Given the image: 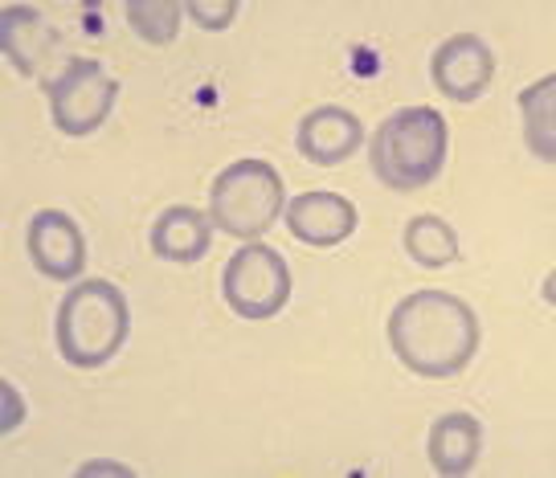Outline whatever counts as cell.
I'll return each instance as SVG.
<instances>
[{
    "mask_svg": "<svg viewBox=\"0 0 556 478\" xmlns=\"http://www.w3.org/2000/svg\"><path fill=\"white\" fill-rule=\"evenodd\" d=\"M148 241H152V254L156 257L189 266V262H201L208 254V246H213V222H208V213H201V209L173 205L156 217Z\"/></svg>",
    "mask_w": 556,
    "mask_h": 478,
    "instance_id": "cell-11",
    "label": "cell"
},
{
    "mask_svg": "<svg viewBox=\"0 0 556 478\" xmlns=\"http://www.w3.org/2000/svg\"><path fill=\"white\" fill-rule=\"evenodd\" d=\"M238 0H217V4H208V0H185V13H189L201 29H226V25H233V17H238Z\"/></svg>",
    "mask_w": 556,
    "mask_h": 478,
    "instance_id": "cell-17",
    "label": "cell"
},
{
    "mask_svg": "<svg viewBox=\"0 0 556 478\" xmlns=\"http://www.w3.org/2000/svg\"><path fill=\"white\" fill-rule=\"evenodd\" d=\"M520 111H523V131H528V148L553 164L556 160V131H553V111H556V78H540L520 95Z\"/></svg>",
    "mask_w": 556,
    "mask_h": 478,
    "instance_id": "cell-15",
    "label": "cell"
},
{
    "mask_svg": "<svg viewBox=\"0 0 556 478\" xmlns=\"http://www.w3.org/2000/svg\"><path fill=\"white\" fill-rule=\"evenodd\" d=\"M451 127L434 106H401L377 127L368 143L372 176L393 192H417L434 185L446 164Z\"/></svg>",
    "mask_w": 556,
    "mask_h": 478,
    "instance_id": "cell-2",
    "label": "cell"
},
{
    "mask_svg": "<svg viewBox=\"0 0 556 478\" xmlns=\"http://www.w3.org/2000/svg\"><path fill=\"white\" fill-rule=\"evenodd\" d=\"M389 348L414 376H458L479 352V319L458 294L414 291L389 315Z\"/></svg>",
    "mask_w": 556,
    "mask_h": 478,
    "instance_id": "cell-1",
    "label": "cell"
},
{
    "mask_svg": "<svg viewBox=\"0 0 556 478\" xmlns=\"http://www.w3.org/2000/svg\"><path fill=\"white\" fill-rule=\"evenodd\" d=\"M365 148V123L344 106H319L299 123V152L319 168L344 164Z\"/></svg>",
    "mask_w": 556,
    "mask_h": 478,
    "instance_id": "cell-10",
    "label": "cell"
},
{
    "mask_svg": "<svg viewBox=\"0 0 556 478\" xmlns=\"http://www.w3.org/2000/svg\"><path fill=\"white\" fill-rule=\"evenodd\" d=\"M127 299L119 287H111L103 278H83L74 291L58 303V352L70 368L94 373L119 356L127 343Z\"/></svg>",
    "mask_w": 556,
    "mask_h": 478,
    "instance_id": "cell-3",
    "label": "cell"
},
{
    "mask_svg": "<svg viewBox=\"0 0 556 478\" xmlns=\"http://www.w3.org/2000/svg\"><path fill=\"white\" fill-rule=\"evenodd\" d=\"M185 4L180 0H127V21L148 46H173L180 34Z\"/></svg>",
    "mask_w": 556,
    "mask_h": 478,
    "instance_id": "cell-16",
    "label": "cell"
},
{
    "mask_svg": "<svg viewBox=\"0 0 556 478\" xmlns=\"http://www.w3.org/2000/svg\"><path fill=\"white\" fill-rule=\"evenodd\" d=\"M25 246L34 266L46 278H78L87 271V238L74 217H66L62 209H41L34 213V222L25 229Z\"/></svg>",
    "mask_w": 556,
    "mask_h": 478,
    "instance_id": "cell-8",
    "label": "cell"
},
{
    "mask_svg": "<svg viewBox=\"0 0 556 478\" xmlns=\"http://www.w3.org/2000/svg\"><path fill=\"white\" fill-rule=\"evenodd\" d=\"M46 95H50V115L58 123V131H66V136H90L115 111L119 78H111L103 70V62L74 58L58 78L46 83Z\"/></svg>",
    "mask_w": 556,
    "mask_h": 478,
    "instance_id": "cell-6",
    "label": "cell"
},
{
    "mask_svg": "<svg viewBox=\"0 0 556 478\" xmlns=\"http://www.w3.org/2000/svg\"><path fill=\"white\" fill-rule=\"evenodd\" d=\"M222 294L226 307L242 319H275L291 299L287 257L262 241H245L222 271Z\"/></svg>",
    "mask_w": 556,
    "mask_h": 478,
    "instance_id": "cell-5",
    "label": "cell"
},
{
    "mask_svg": "<svg viewBox=\"0 0 556 478\" xmlns=\"http://www.w3.org/2000/svg\"><path fill=\"white\" fill-rule=\"evenodd\" d=\"M282 222L295 234V241L315 246V250H331V246L352 238L356 205L348 197H340V192H303V197H295L287 205Z\"/></svg>",
    "mask_w": 556,
    "mask_h": 478,
    "instance_id": "cell-9",
    "label": "cell"
},
{
    "mask_svg": "<svg viewBox=\"0 0 556 478\" xmlns=\"http://www.w3.org/2000/svg\"><path fill=\"white\" fill-rule=\"evenodd\" d=\"M405 254L426 271H442V266L458 262L463 250H458V234L451 222H442L434 213H421L405 225Z\"/></svg>",
    "mask_w": 556,
    "mask_h": 478,
    "instance_id": "cell-14",
    "label": "cell"
},
{
    "mask_svg": "<svg viewBox=\"0 0 556 478\" xmlns=\"http://www.w3.org/2000/svg\"><path fill=\"white\" fill-rule=\"evenodd\" d=\"M430 74L451 103H475V99H483L491 78H495V53L486 50L483 37L458 34L434 50Z\"/></svg>",
    "mask_w": 556,
    "mask_h": 478,
    "instance_id": "cell-7",
    "label": "cell"
},
{
    "mask_svg": "<svg viewBox=\"0 0 556 478\" xmlns=\"http://www.w3.org/2000/svg\"><path fill=\"white\" fill-rule=\"evenodd\" d=\"M483 454V426L470 413H446L430 429V462L438 475L458 478Z\"/></svg>",
    "mask_w": 556,
    "mask_h": 478,
    "instance_id": "cell-12",
    "label": "cell"
},
{
    "mask_svg": "<svg viewBox=\"0 0 556 478\" xmlns=\"http://www.w3.org/2000/svg\"><path fill=\"white\" fill-rule=\"evenodd\" d=\"M287 213V188L275 164L238 160L208 185V222L238 241H258Z\"/></svg>",
    "mask_w": 556,
    "mask_h": 478,
    "instance_id": "cell-4",
    "label": "cell"
},
{
    "mask_svg": "<svg viewBox=\"0 0 556 478\" xmlns=\"http://www.w3.org/2000/svg\"><path fill=\"white\" fill-rule=\"evenodd\" d=\"M0 34H4V53L9 62L21 70V74H34L37 70V53L50 46V29L37 9L29 4H9L4 17H0Z\"/></svg>",
    "mask_w": 556,
    "mask_h": 478,
    "instance_id": "cell-13",
    "label": "cell"
}]
</instances>
